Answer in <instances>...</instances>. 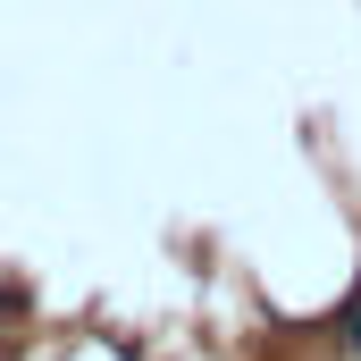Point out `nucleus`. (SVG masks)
I'll use <instances>...</instances> for the list:
<instances>
[{
	"instance_id": "f257e3e1",
	"label": "nucleus",
	"mask_w": 361,
	"mask_h": 361,
	"mask_svg": "<svg viewBox=\"0 0 361 361\" xmlns=\"http://www.w3.org/2000/svg\"><path fill=\"white\" fill-rule=\"evenodd\" d=\"M345 345H353V353H361V311H353V319H345Z\"/></svg>"
}]
</instances>
